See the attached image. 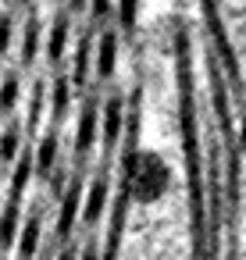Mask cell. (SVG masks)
Returning a JSON list of instances; mask_svg holds the SVG:
<instances>
[{
  "instance_id": "15",
  "label": "cell",
  "mask_w": 246,
  "mask_h": 260,
  "mask_svg": "<svg viewBox=\"0 0 246 260\" xmlns=\"http://www.w3.org/2000/svg\"><path fill=\"white\" fill-rule=\"evenodd\" d=\"M72 4H75V8H82V0H72Z\"/></svg>"
},
{
  "instance_id": "7",
  "label": "cell",
  "mask_w": 246,
  "mask_h": 260,
  "mask_svg": "<svg viewBox=\"0 0 246 260\" xmlns=\"http://www.w3.org/2000/svg\"><path fill=\"white\" fill-rule=\"evenodd\" d=\"M136 8H139V0H118V18H121L125 32L136 29Z\"/></svg>"
},
{
  "instance_id": "11",
  "label": "cell",
  "mask_w": 246,
  "mask_h": 260,
  "mask_svg": "<svg viewBox=\"0 0 246 260\" xmlns=\"http://www.w3.org/2000/svg\"><path fill=\"white\" fill-rule=\"evenodd\" d=\"M15 150H18V136L11 132V136L4 139V160H15Z\"/></svg>"
},
{
  "instance_id": "14",
  "label": "cell",
  "mask_w": 246,
  "mask_h": 260,
  "mask_svg": "<svg viewBox=\"0 0 246 260\" xmlns=\"http://www.w3.org/2000/svg\"><path fill=\"white\" fill-rule=\"evenodd\" d=\"M61 260H75V253H65V256H61Z\"/></svg>"
},
{
  "instance_id": "10",
  "label": "cell",
  "mask_w": 246,
  "mask_h": 260,
  "mask_svg": "<svg viewBox=\"0 0 246 260\" xmlns=\"http://www.w3.org/2000/svg\"><path fill=\"white\" fill-rule=\"evenodd\" d=\"M54 150H57V146H54V139H47V143H43V150H40V160H36V164H40V171H50V168H54Z\"/></svg>"
},
{
  "instance_id": "6",
  "label": "cell",
  "mask_w": 246,
  "mask_h": 260,
  "mask_svg": "<svg viewBox=\"0 0 246 260\" xmlns=\"http://www.w3.org/2000/svg\"><path fill=\"white\" fill-rule=\"evenodd\" d=\"M65 43H68V25H65V22H57V25H54V32H50V57H54V61H61Z\"/></svg>"
},
{
  "instance_id": "13",
  "label": "cell",
  "mask_w": 246,
  "mask_h": 260,
  "mask_svg": "<svg viewBox=\"0 0 246 260\" xmlns=\"http://www.w3.org/2000/svg\"><path fill=\"white\" fill-rule=\"evenodd\" d=\"M82 260H97V246H89V249H82Z\"/></svg>"
},
{
  "instance_id": "1",
  "label": "cell",
  "mask_w": 246,
  "mask_h": 260,
  "mask_svg": "<svg viewBox=\"0 0 246 260\" xmlns=\"http://www.w3.org/2000/svg\"><path fill=\"white\" fill-rule=\"evenodd\" d=\"M168 185H171V171L157 153H150V150L129 153V160H125V192L136 203H157L168 192Z\"/></svg>"
},
{
  "instance_id": "8",
  "label": "cell",
  "mask_w": 246,
  "mask_h": 260,
  "mask_svg": "<svg viewBox=\"0 0 246 260\" xmlns=\"http://www.w3.org/2000/svg\"><path fill=\"white\" fill-rule=\"evenodd\" d=\"M36 242H40V224H36V221H25V232H22V256H33V253H36Z\"/></svg>"
},
{
  "instance_id": "4",
  "label": "cell",
  "mask_w": 246,
  "mask_h": 260,
  "mask_svg": "<svg viewBox=\"0 0 246 260\" xmlns=\"http://www.w3.org/2000/svg\"><path fill=\"white\" fill-rule=\"evenodd\" d=\"M104 203H107V185H104V182H93V185H89V196H86V210H82V217H86V221H100Z\"/></svg>"
},
{
  "instance_id": "3",
  "label": "cell",
  "mask_w": 246,
  "mask_h": 260,
  "mask_svg": "<svg viewBox=\"0 0 246 260\" xmlns=\"http://www.w3.org/2000/svg\"><path fill=\"white\" fill-rule=\"evenodd\" d=\"M93 136H97V114H93V107H86L82 118H79V132H75V146H79V153H86V150L93 146Z\"/></svg>"
},
{
  "instance_id": "9",
  "label": "cell",
  "mask_w": 246,
  "mask_h": 260,
  "mask_svg": "<svg viewBox=\"0 0 246 260\" xmlns=\"http://www.w3.org/2000/svg\"><path fill=\"white\" fill-rule=\"evenodd\" d=\"M75 207H79V196H75V189H72V192H68V200H65V210H61V228H72Z\"/></svg>"
},
{
  "instance_id": "12",
  "label": "cell",
  "mask_w": 246,
  "mask_h": 260,
  "mask_svg": "<svg viewBox=\"0 0 246 260\" xmlns=\"http://www.w3.org/2000/svg\"><path fill=\"white\" fill-rule=\"evenodd\" d=\"M15 93H18V82H15V79H8V89H4V104H8V107L15 104Z\"/></svg>"
},
{
  "instance_id": "5",
  "label": "cell",
  "mask_w": 246,
  "mask_h": 260,
  "mask_svg": "<svg viewBox=\"0 0 246 260\" xmlns=\"http://www.w3.org/2000/svg\"><path fill=\"white\" fill-rule=\"evenodd\" d=\"M118 132H121V100H111L107 111H104V136H107V143H114Z\"/></svg>"
},
{
  "instance_id": "2",
  "label": "cell",
  "mask_w": 246,
  "mask_h": 260,
  "mask_svg": "<svg viewBox=\"0 0 246 260\" xmlns=\"http://www.w3.org/2000/svg\"><path fill=\"white\" fill-rule=\"evenodd\" d=\"M114 61H118V36H114V32H107V36L100 40V57H97V72H100L104 79H111V75H114Z\"/></svg>"
}]
</instances>
